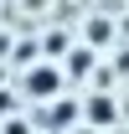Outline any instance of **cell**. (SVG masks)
<instances>
[{
    "label": "cell",
    "mask_w": 129,
    "mask_h": 134,
    "mask_svg": "<svg viewBox=\"0 0 129 134\" xmlns=\"http://www.w3.org/2000/svg\"><path fill=\"white\" fill-rule=\"evenodd\" d=\"M72 119H78V103L57 93V98H52V114H47V124H72Z\"/></svg>",
    "instance_id": "obj_3"
},
{
    "label": "cell",
    "mask_w": 129,
    "mask_h": 134,
    "mask_svg": "<svg viewBox=\"0 0 129 134\" xmlns=\"http://www.w3.org/2000/svg\"><path fill=\"white\" fill-rule=\"evenodd\" d=\"M5 134H26V124H21V119H10V124H5Z\"/></svg>",
    "instance_id": "obj_4"
},
{
    "label": "cell",
    "mask_w": 129,
    "mask_h": 134,
    "mask_svg": "<svg viewBox=\"0 0 129 134\" xmlns=\"http://www.w3.org/2000/svg\"><path fill=\"white\" fill-rule=\"evenodd\" d=\"M83 119H88L93 129H109L114 119H119V103H114V93H93V98L83 103Z\"/></svg>",
    "instance_id": "obj_2"
},
{
    "label": "cell",
    "mask_w": 129,
    "mask_h": 134,
    "mask_svg": "<svg viewBox=\"0 0 129 134\" xmlns=\"http://www.w3.org/2000/svg\"><path fill=\"white\" fill-rule=\"evenodd\" d=\"M62 88H67V72L57 62H31L26 72H21V93H26L31 103H52Z\"/></svg>",
    "instance_id": "obj_1"
}]
</instances>
